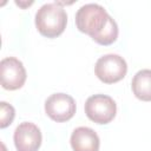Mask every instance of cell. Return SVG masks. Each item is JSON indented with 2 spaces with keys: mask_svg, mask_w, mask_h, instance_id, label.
<instances>
[{
  "mask_svg": "<svg viewBox=\"0 0 151 151\" xmlns=\"http://www.w3.org/2000/svg\"><path fill=\"white\" fill-rule=\"evenodd\" d=\"M13 139L18 151H38L42 137L40 129L35 124L24 122L17 126Z\"/></svg>",
  "mask_w": 151,
  "mask_h": 151,
  "instance_id": "cell-7",
  "label": "cell"
},
{
  "mask_svg": "<svg viewBox=\"0 0 151 151\" xmlns=\"http://www.w3.org/2000/svg\"><path fill=\"white\" fill-rule=\"evenodd\" d=\"M76 101L66 93L51 94L45 101L46 114L57 123L70 120L76 113Z\"/></svg>",
  "mask_w": 151,
  "mask_h": 151,
  "instance_id": "cell-5",
  "label": "cell"
},
{
  "mask_svg": "<svg viewBox=\"0 0 151 151\" xmlns=\"http://www.w3.org/2000/svg\"><path fill=\"white\" fill-rule=\"evenodd\" d=\"M70 142L73 151H99L100 146L97 132L87 126L77 127L72 132Z\"/></svg>",
  "mask_w": 151,
  "mask_h": 151,
  "instance_id": "cell-8",
  "label": "cell"
},
{
  "mask_svg": "<svg viewBox=\"0 0 151 151\" xmlns=\"http://www.w3.org/2000/svg\"><path fill=\"white\" fill-rule=\"evenodd\" d=\"M0 77L2 87L5 90L14 91L22 87L27 76L26 70L19 59L14 57H7L0 63Z\"/></svg>",
  "mask_w": 151,
  "mask_h": 151,
  "instance_id": "cell-6",
  "label": "cell"
},
{
  "mask_svg": "<svg viewBox=\"0 0 151 151\" xmlns=\"http://www.w3.org/2000/svg\"><path fill=\"white\" fill-rule=\"evenodd\" d=\"M133 94L143 101H151V70L138 71L131 81Z\"/></svg>",
  "mask_w": 151,
  "mask_h": 151,
  "instance_id": "cell-9",
  "label": "cell"
},
{
  "mask_svg": "<svg viewBox=\"0 0 151 151\" xmlns=\"http://www.w3.org/2000/svg\"><path fill=\"white\" fill-rule=\"evenodd\" d=\"M67 24L66 11L58 2L42 5L35 13V26L39 33L47 38L59 37Z\"/></svg>",
  "mask_w": 151,
  "mask_h": 151,
  "instance_id": "cell-1",
  "label": "cell"
},
{
  "mask_svg": "<svg viewBox=\"0 0 151 151\" xmlns=\"http://www.w3.org/2000/svg\"><path fill=\"white\" fill-rule=\"evenodd\" d=\"M85 113L88 119L97 124L110 123L117 113L116 101L106 94H93L85 101Z\"/></svg>",
  "mask_w": 151,
  "mask_h": 151,
  "instance_id": "cell-4",
  "label": "cell"
},
{
  "mask_svg": "<svg viewBox=\"0 0 151 151\" xmlns=\"http://www.w3.org/2000/svg\"><path fill=\"white\" fill-rule=\"evenodd\" d=\"M111 15L98 4H86L76 13L77 28L96 40L109 24Z\"/></svg>",
  "mask_w": 151,
  "mask_h": 151,
  "instance_id": "cell-2",
  "label": "cell"
},
{
  "mask_svg": "<svg viewBox=\"0 0 151 151\" xmlns=\"http://www.w3.org/2000/svg\"><path fill=\"white\" fill-rule=\"evenodd\" d=\"M127 72V64L119 54H105L100 57L94 66V73L105 84H114L122 80Z\"/></svg>",
  "mask_w": 151,
  "mask_h": 151,
  "instance_id": "cell-3",
  "label": "cell"
},
{
  "mask_svg": "<svg viewBox=\"0 0 151 151\" xmlns=\"http://www.w3.org/2000/svg\"><path fill=\"white\" fill-rule=\"evenodd\" d=\"M15 4H17V5H19V6H21V7H26V6L32 5L33 2H29V4H22V2H20V1H15Z\"/></svg>",
  "mask_w": 151,
  "mask_h": 151,
  "instance_id": "cell-11",
  "label": "cell"
},
{
  "mask_svg": "<svg viewBox=\"0 0 151 151\" xmlns=\"http://www.w3.org/2000/svg\"><path fill=\"white\" fill-rule=\"evenodd\" d=\"M14 116H15L14 107L6 101H1L0 103V127L5 129L8 125H11L14 119Z\"/></svg>",
  "mask_w": 151,
  "mask_h": 151,
  "instance_id": "cell-10",
  "label": "cell"
}]
</instances>
